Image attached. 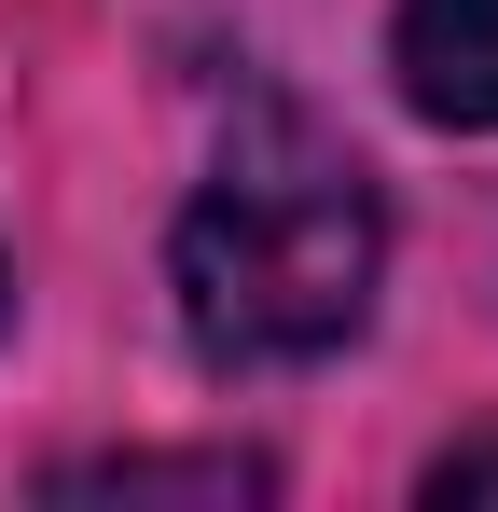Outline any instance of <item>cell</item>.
<instances>
[{
	"instance_id": "obj_2",
	"label": "cell",
	"mask_w": 498,
	"mask_h": 512,
	"mask_svg": "<svg viewBox=\"0 0 498 512\" xmlns=\"http://www.w3.org/2000/svg\"><path fill=\"white\" fill-rule=\"evenodd\" d=\"M388 70L429 125H498V0H402Z\"/></svg>"
},
{
	"instance_id": "obj_3",
	"label": "cell",
	"mask_w": 498,
	"mask_h": 512,
	"mask_svg": "<svg viewBox=\"0 0 498 512\" xmlns=\"http://www.w3.org/2000/svg\"><path fill=\"white\" fill-rule=\"evenodd\" d=\"M56 485H111V499H166V485H194V499H249L263 471H249V457H111V471H56Z\"/></svg>"
},
{
	"instance_id": "obj_4",
	"label": "cell",
	"mask_w": 498,
	"mask_h": 512,
	"mask_svg": "<svg viewBox=\"0 0 498 512\" xmlns=\"http://www.w3.org/2000/svg\"><path fill=\"white\" fill-rule=\"evenodd\" d=\"M429 499H498V443H457V457L429 471Z\"/></svg>"
},
{
	"instance_id": "obj_1",
	"label": "cell",
	"mask_w": 498,
	"mask_h": 512,
	"mask_svg": "<svg viewBox=\"0 0 498 512\" xmlns=\"http://www.w3.org/2000/svg\"><path fill=\"white\" fill-rule=\"evenodd\" d=\"M374 263H388V222H374V180L346 139H319L305 111H249L222 139V167L194 180L180 236H166V277H180V333L222 374H291V360H332V346L374 319Z\"/></svg>"
}]
</instances>
